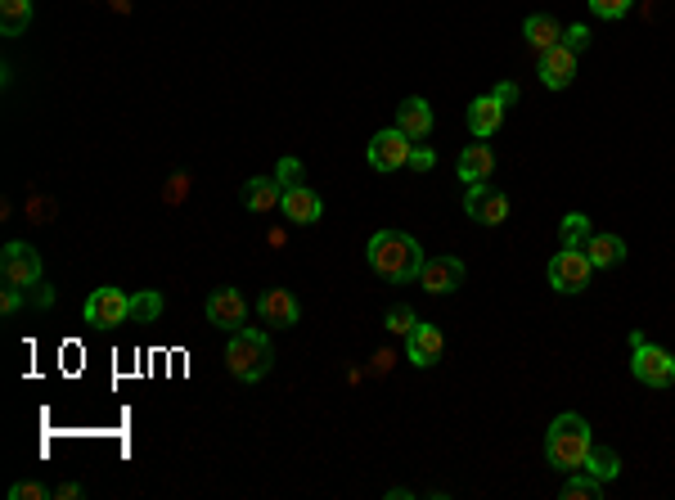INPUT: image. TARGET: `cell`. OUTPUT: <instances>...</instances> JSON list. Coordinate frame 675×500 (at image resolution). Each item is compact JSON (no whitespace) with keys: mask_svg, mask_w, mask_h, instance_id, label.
I'll use <instances>...</instances> for the list:
<instances>
[{"mask_svg":"<svg viewBox=\"0 0 675 500\" xmlns=\"http://www.w3.org/2000/svg\"><path fill=\"white\" fill-rule=\"evenodd\" d=\"M594 496H603V482H599V478H590L585 469L567 473V482H563V500H594Z\"/></svg>","mask_w":675,"mask_h":500,"instance_id":"d4e9b609","label":"cell"},{"mask_svg":"<svg viewBox=\"0 0 675 500\" xmlns=\"http://www.w3.org/2000/svg\"><path fill=\"white\" fill-rule=\"evenodd\" d=\"M383 325H387V334H401V338H405L414 325H419V316H414V307H405V302H396V307L387 311V320H383Z\"/></svg>","mask_w":675,"mask_h":500,"instance_id":"4316f807","label":"cell"},{"mask_svg":"<svg viewBox=\"0 0 675 500\" xmlns=\"http://www.w3.org/2000/svg\"><path fill=\"white\" fill-rule=\"evenodd\" d=\"M590 446H594L590 424L567 410V415H558L554 424H549V433H545V460L554 464V469H563V473H576L585 464V455H590Z\"/></svg>","mask_w":675,"mask_h":500,"instance_id":"7a4b0ae2","label":"cell"},{"mask_svg":"<svg viewBox=\"0 0 675 500\" xmlns=\"http://www.w3.org/2000/svg\"><path fill=\"white\" fill-rule=\"evenodd\" d=\"M158 316H162V293H153V289L135 293L131 298V320L135 325H153Z\"/></svg>","mask_w":675,"mask_h":500,"instance_id":"484cf974","label":"cell"},{"mask_svg":"<svg viewBox=\"0 0 675 500\" xmlns=\"http://www.w3.org/2000/svg\"><path fill=\"white\" fill-rule=\"evenodd\" d=\"M635 0H590V14L594 19H626Z\"/></svg>","mask_w":675,"mask_h":500,"instance_id":"83f0119b","label":"cell"},{"mask_svg":"<svg viewBox=\"0 0 675 500\" xmlns=\"http://www.w3.org/2000/svg\"><path fill=\"white\" fill-rule=\"evenodd\" d=\"M257 311H261V320L275 325V329L297 325V316H302V307H297V298L288 289H266L261 293V302H257Z\"/></svg>","mask_w":675,"mask_h":500,"instance_id":"e0dca14e","label":"cell"},{"mask_svg":"<svg viewBox=\"0 0 675 500\" xmlns=\"http://www.w3.org/2000/svg\"><path fill=\"white\" fill-rule=\"evenodd\" d=\"M585 253H590L594 271H612V266L626 262V239L621 235H603V230H594L590 244H585Z\"/></svg>","mask_w":675,"mask_h":500,"instance_id":"ac0fdd59","label":"cell"},{"mask_svg":"<svg viewBox=\"0 0 675 500\" xmlns=\"http://www.w3.org/2000/svg\"><path fill=\"white\" fill-rule=\"evenodd\" d=\"M491 172H495V154L486 145H468L459 154V181L477 185V181H491Z\"/></svg>","mask_w":675,"mask_h":500,"instance_id":"44dd1931","label":"cell"},{"mask_svg":"<svg viewBox=\"0 0 675 500\" xmlns=\"http://www.w3.org/2000/svg\"><path fill=\"white\" fill-rule=\"evenodd\" d=\"M491 95H500V104H513V100H518V86H513V82H500Z\"/></svg>","mask_w":675,"mask_h":500,"instance_id":"e575fe53","label":"cell"},{"mask_svg":"<svg viewBox=\"0 0 675 500\" xmlns=\"http://www.w3.org/2000/svg\"><path fill=\"white\" fill-rule=\"evenodd\" d=\"M432 163H437V154H432V149H423V145H414L410 149V163H405V167H414V172H432Z\"/></svg>","mask_w":675,"mask_h":500,"instance_id":"1f68e13d","label":"cell"},{"mask_svg":"<svg viewBox=\"0 0 675 500\" xmlns=\"http://www.w3.org/2000/svg\"><path fill=\"white\" fill-rule=\"evenodd\" d=\"M392 361H396V356H392V352H378V356H374V374L392 370Z\"/></svg>","mask_w":675,"mask_h":500,"instance_id":"d590c367","label":"cell"},{"mask_svg":"<svg viewBox=\"0 0 675 500\" xmlns=\"http://www.w3.org/2000/svg\"><path fill=\"white\" fill-rule=\"evenodd\" d=\"M549 289L558 293H585L590 289V275H594V262L585 248H558L554 257H549Z\"/></svg>","mask_w":675,"mask_h":500,"instance_id":"5b68a950","label":"cell"},{"mask_svg":"<svg viewBox=\"0 0 675 500\" xmlns=\"http://www.w3.org/2000/svg\"><path fill=\"white\" fill-rule=\"evenodd\" d=\"M32 23V0H0V32L5 37H23Z\"/></svg>","mask_w":675,"mask_h":500,"instance_id":"603a6c76","label":"cell"},{"mask_svg":"<svg viewBox=\"0 0 675 500\" xmlns=\"http://www.w3.org/2000/svg\"><path fill=\"white\" fill-rule=\"evenodd\" d=\"M77 496H81L77 482H59V487H54V500H77Z\"/></svg>","mask_w":675,"mask_h":500,"instance_id":"836d02e7","label":"cell"},{"mask_svg":"<svg viewBox=\"0 0 675 500\" xmlns=\"http://www.w3.org/2000/svg\"><path fill=\"white\" fill-rule=\"evenodd\" d=\"M590 235H594V226H590L585 212H567V217L558 221V239H563V248H585L590 244Z\"/></svg>","mask_w":675,"mask_h":500,"instance_id":"cb8c5ba5","label":"cell"},{"mask_svg":"<svg viewBox=\"0 0 675 500\" xmlns=\"http://www.w3.org/2000/svg\"><path fill=\"white\" fill-rule=\"evenodd\" d=\"M464 212L477 226H504V221H509V199H504L500 190H491L486 181H477L464 190Z\"/></svg>","mask_w":675,"mask_h":500,"instance_id":"9c48e42d","label":"cell"},{"mask_svg":"<svg viewBox=\"0 0 675 500\" xmlns=\"http://www.w3.org/2000/svg\"><path fill=\"white\" fill-rule=\"evenodd\" d=\"M441 352H446V338H441V329L428 325V320H419V325L405 334V356H410V365H419V370L437 365Z\"/></svg>","mask_w":675,"mask_h":500,"instance_id":"30bf717a","label":"cell"},{"mask_svg":"<svg viewBox=\"0 0 675 500\" xmlns=\"http://www.w3.org/2000/svg\"><path fill=\"white\" fill-rule=\"evenodd\" d=\"M576 77V50H567L563 41H558L554 50H545L540 55V82L549 86V91H567Z\"/></svg>","mask_w":675,"mask_h":500,"instance_id":"4fadbf2b","label":"cell"},{"mask_svg":"<svg viewBox=\"0 0 675 500\" xmlns=\"http://www.w3.org/2000/svg\"><path fill=\"white\" fill-rule=\"evenodd\" d=\"M9 496H14V500H45V496H54V491L41 487V482H14V487H9Z\"/></svg>","mask_w":675,"mask_h":500,"instance_id":"f546056e","label":"cell"},{"mask_svg":"<svg viewBox=\"0 0 675 500\" xmlns=\"http://www.w3.org/2000/svg\"><path fill=\"white\" fill-rule=\"evenodd\" d=\"M81 316H86V325L95 329H117L131 320V293L122 289H95L86 298V307H81Z\"/></svg>","mask_w":675,"mask_h":500,"instance_id":"8992f818","label":"cell"},{"mask_svg":"<svg viewBox=\"0 0 675 500\" xmlns=\"http://www.w3.org/2000/svg\"><path fill=\"white\" fill-rule=\"evenodd\" d=\"M207 320H212L216 329H243V320H248V302H243L239 289H212L207 293Z\"/></svg>","mask_w":675,"mask_h":500,"instance_id":"8fae6325","label":"cell"},{"mask_svg":"<svg viewBox=\"0 0 675 500\" xmlns=\"http://www.w3.org/2000/svg\"><path fill=\"white\" fill-rule=\"evenodd\" d=\"M504 109H509V104H500V95H477V100L468 104V131H473L477 140L495 136V131L504 127Z\"/></svg>","mask_w":675,"mask_h":500,"instance_id":"5bb4252c","label":"cell"},{"mask_svg":"<svg viewBox=\"0 0 675 500\" xmlns=\"http://www.w3.org/2000/svg\"><path fill=\"white\" fill-rule=\"evenodd\" d=\"M432 104L428 100H419V95H410V100H401V109H396V127L405 131V136L419 145V140H428L432 136Z\"/></svg>","mask_w":675,"mask_h":500,"instance_id":"2e32d148","label":"cell"},{"mask_svg":"<svg viewBox=\"0 0 675 500\" xmlns=\"http://www.w3.org/2000/svg\"><path fill=\"white\" fill-rule=\"evenodd\" d=\"M590 478H599V482H612L621 473V455L612 451V446H590V455H585V464H581Z\"/></svg>","mask_w":675,"mask_h":500,"instance_id":"7402d4cb","label":"cell"},{"mask_svg":"<svg viewBox=\"0 0 675 500\" xmlns=\"http://www.w3.org/2000/svg\"><path fill=\"white\" fill-rule=\"evenodd\" d=\"M522 37H527V46L536 50V55H545V50H554L558 41H563V23L549 19V14H531V19L522 23Z\"/></svg>","mask_w":675,"mask_h":500,"instance_id":"d6986e66","label":"cell"},{"mask_svg":"<svg viewBox=\"0 0 675 500\" xmlns=\"http://www.w3.org/2000/svg\"><path fill=\"white\" fill-rule=\"evenodd\" d=\"M18 307H23V289H14V284H5V293H0V311H5V316H14Z\"/></svg>","mask_w":675,"mask_h":500,"instance_id":"d6a6232c","label":"cell"},{"mask_svg":"<svg viewBox=\"0 0 675 500\" xmlns=\"http://www.w3.org/2000/svg\"><path fill=\"white\" fill-rule=\"evenodd\" d=\"M365 257H369V266H374V275H383L387 284L419 280L423 248H419V239L405 235V230H378V235L369 239Z\"/></svg>","mask_w":675,"mask_h":500,"instance_id":"6da1fadb","label":"cell"},{"mask_svg":"<svg viewBox=\"0 0 675 500\" xmlns=\"http://www.w3.org/2000/svg\"><path fill=\"white\" fill-rule=\"evenodd\" d=\"M279 208H284V217L293 221V226H311V221H320V217H324L320 194L306 190V185H293V190H284Z\"/></svg>","mask_w":675,"mask_h":500,"instance_id":"9a60e30c","label":"cell"},{"mask_svg":"<svg viewBox=\"0 0 675 500\" xmlns=\"http://www.w3.org/2000/svg\"><path fill=\"white\" fill-rule=\"evenodd\" d=\"M410 149H414V140L405 136L401 127H387V131H378V136L369 140L365 158H369V167H374V172H396V167L410 163Z\"/></svg>","mask_w":675,"mask_h":500,"instance_id":"ba28073f","label":"cell"},{"mask_svg":"<svg viewBox=\"0 0 675 500\" xmlns=\"http://www.w3.org/2000/svg\"><path fill=\"white\" fill-rule=\"evenodd\" d=\"M630 352H635V356H630V374H635L644 388L662 392V388H671V383H675V356L666 352V347H653L644 334H639V329L630 334Z\"/></svg>","mask_w":675,"mask_h":500,"instance_id":"277c9868","label":"cell"},{"mask_svg":"<svg viewBox=\"0 0 675 500\" xmlns=\"http://www.w3.org/2000/svg\"><path fill=\"white\" fill-rule=\"evenodd\" d=\"M275 181H279V190H293V185H302V163H297V158H279Z\"/></svg>","mask_w":675,"mask_h":500,"instance_id":"f1b7e54d","label":"cell"},{"mask_svg":"<svg viewBox=\"0 0 675 500\" xmlns=\"http://www.w3.org/2000/svg\"><path fill=\"white\" fill-rule=\"evenodd\" d=\"M225 365H230V374L234 379H243V383L266 379L270 365H275L270 334H261V329H234L230 347H225Z\"/></svg>","mask_w":675,"mask_h":500,"instance_id":"3957f363","label":"cell"},{"mask_svg":"<svg viewBox=\"0 0 675 500\" xmlns=\"http://www.w3.org/2000/svg\"><path fill=\"white\" fill-rule=\"evenodd\" d=\"M279 199H284V190H279L275 176H252V181H243V208L248 212H270V208H279Z\"/></svg>","mask_w":675,"mask_h":500,"instance_id":"ffe728a7","label":"cell"},{"mask_svg":"<svg viewBox=\"0 0 675 500\" xmlns=\"http://www.w3.org/2000/svg\"><path fill=\"white\" fill-rule=\"evenodd\" d=\"M563 46H567V50H576V55H581V50L590 46V28H585V23H572V28L563 32Z\"/></svg>","mask_w":675,"mask_h":500,"instance_id":"4dcf8cb0","label":"cell"},{"mask_svg":"<svg viewBox=\"0 0 675 500\" xmlns=\"http://www.w3.org/2000/svg\"><path fill=\"white\" fill-rule=\"evenodd\" d=\"M0 275H5V284H14V289H36L41 284V253H36L32 244H5V253H0Z\"/></svg>","mask_w":675,"mask_h":500,"instance_id":"52a82bcc","label":"cell"},{"mask_svg":"<svg viewBox=\"0 0 675 500\" xmlns=\"http://www.w3.org/2000/svg\"><path fill=\"white\" fill-rule=\"evenodd\" d=\"M464 262L459 257H428V262L419 266V284L428 293H455L459 284H464Z\"/></svg>","mask_w":675,"mask_h":500,"instance_id":"7c38bea8","label":"cell"}]
</instances>
